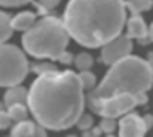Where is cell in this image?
<instances>
[{"label":"cell","instance_id":"52a82bcc","mask_svg":"<svg viewBox=\"0 0 153 137\" xmlns=\"http://www.w3.org/2000/svg\"><path fill=\"white\" fill-rule=\"evenodd\" d=\"M131 49H133V43H131V38L128 34H121L117 36L115 40H112L110 43H106L103 49H101V56H99V61L112 67L115 65L117 61L131 56Z\"/></svg>","mask_w":153,"mask_h":137},{"label":"cell","instance_id":"7a4b0ae2","mask_svg":"<svg viewBox=\"0 0 153 137\" xmlns=\"http://www.w3.org/2000/svg\"><path fill=\"white\" fill-rule=\"evenodd\" d=\"M63 22L79 45L103 49L126 27V4L124 0H68Z\"/></svg>","mask_w":153,"mask_h":137},{"label":"cell","instance_id":"9c48e42d","mask_svg":"<svg viewBox=\"0 0 153 137\" xmlns=\"http://www.w3.org/2000/svg\"><path fill=\"white\" fill-rule=\"evenodd\" d=\"M126 34L130 38H137L140 45H148L151 43L149 38V27L146 25L142 16H130L126 22Z\"/></svg>","mask_w":153,"mask_h":137},{"label":"cell","instance_id":"4fadbf2b","mask_svg":"<svg viewBox=\"0 0 153 137\" xmlns=\"http://www.w3.org/2000/svg\"><path fill=\"white\" fill-rule=\"evenodd\" d=\"M153 7V0H126V9L131 13V16H140L142 11H148Z\"/></svg>","mask_w":153,"mask_h":137},{"label":"cell","instance_id":"484cf974","mask_svg":"<svg viewBox=\"0 0 153 137\" xmlns=\"http://www.w3.org/2000/svg\"><path fill=\"white\" fill-rule=\"evenodd\" d=\"M146 61L149 63V67H151V71H153V52H149V54H148V58H146Z\"/></svg>","mask_w":153,"mask_h":137},{"label":"cell","instance_id":"30bf717a","mask_svg":"<svg viewBox=\"0 0 153 137\" xmlns=\"http://www.w3.org/2000/svg\"><path fill=\"white\" fill-rule=\"evenodd\" d=\"M9 137H47V133H45V128L40 123L27 119L24 123L13 124Z\"/></svg>","mask_w":153,"mask_h":137},{"label":"cell","instance_id":"e0dca14e","mask_svg":"<svg viewBox=\"0 0 153 137\" xmlns=\"http://www.w3.org/2000/svg\"><path fill=\"white\" fill-rule=\"evenodd\" d=\"M7 112H9L11 119H13V124L27 121V105H15V106L7 108Z\"/></svg>","mask_w":153,"mask_h":137},{"label":"cell","instance_id":"f546056e","mask_svg":"<svg viewBox=\"0 0 153 137\" xmlns=\"http://www.w3.org/2000/svg\"><path fill=\"white\" fill-rule=\"evenodd\" d=\"M92 137H94V135H92Z\"/></svg>","mask_w":153,"mask_h":137},{"label":"cell","instance_id":"277c9868","mask_svg":"<svg viewBox=\"0 0 153 137\" xmlns=\"http://www.w3.org/2000/svg\"><path fill=\"white\" fill-rule=\"evenodd\" d=\"M68 31L65 27L63 18L58 16H42L33 29L24 33L22 47L27 54L38 60H59V56L67 51Z\"/></svg>","mask_w":153,"mask_h":137},{"label":"cell","instance_id":"2e32d148","mask_svg":"<svg viewBox=\"0 0 153 137\" xmlns=\"http://www.w3.org/2000/svg\"><path fill=\"white\" fill-rule=\"evenodd\" d=\"M31 72H34L38 76H43V74L58 72V68H56L54 63H49V61H34V63H31Z\"/></svg>","mask_w":153,"mask_h":137},{"label":"cell","instance_id":"6da1fadb","mask_svg":"<svg viewBox=\"0 0 153 137\" xmlns=\"http://www.w3.org/2000/svg\"><path fill=\"white\" fill-rule=\"evenodd\" d=\"M85 87L79 74L58 71L38 76L29 89V110L49 130H67L85 114Z\"/></svg>","mask_w":153,"mask_h":137},{"label":"cell","instance_id":"83f0119b","mask_svg":"<svg viewBox=\"0 0 153 137\" xmlns=\"http://www.w3.org/2000/svg\"><path fill=\"white\" fill-rule=\"evenodd\" d=\"M106 137H115V135H114V133H110V135H106Z\"/></svg>","mask_w":153,"mask_h":137},{"label":"cell","instance_id":"4316f807","mask_svg":"<svg viewBox=\"0 0 153 137\" xmlns=\"http://www.w3.org/2000/svg\"><path fill=\"white\" fill-rule=\"evenodd\" d=\"M149 38H151V42H153V22H151V25H149Z\"/></svg>","mask_w":153,"mask_h":137},{"label":"cell","instance_id":"ac0fdd59","mask_svg":"<svg viewBox=\"0 0 153 137\" xmlns=\"http://www.w3.org/2000/svg\"><path fill=\"white\" fill-rule=\"evenodd\" d=\"M33 4L36 6V9L40 11V15H42V16H49V13H51L52 9H56V7H58L59 0H34Z\"/></svg>","mask_w":153,"mask_h":137},{"label":"cell","instance_id":"44dd1931","mask_svg":"<svg viewBox=\"0 0 153 137\" xmlns=\"http://www.w3.org/2000/svg\"><path fill=\"white\" fill-rule=\"evenodd\" d=\"M99 126L103 128V132L105 133H114V130H115V119H101V123H99Z\"/></svg>","mask_w":153,"mask_h":137},{"label":"cell","instance_id":"d4e9b609","mask_svg":"<svg viewBox=\"0 0 153 137\" xmlns=\"http://www.w3.org/2000/svg\"><path fill=\"white\" fill-rule=\"evenodd\" d=\"M135 98H137V103H139V105H146V103H148V96H146V92H140V94H137Z\"/></svg>","mask_w":153,"mask_h":137},{"label":"cell","instance_id":"9a60e30c","mask_svg":"<svg viewBox=\"0 0 153 137\" xmlns=\"http://www.w3.org/2000/svg\"><path fill=\"white\" fill-rule=\"evenodd\" d=\"M94 65V58L88 54V52H81V54H78L76 56V60H74V67L78 68L79 72H87V71H90V67Z\"/></svg>","mask_w":153,"mask_h":137},{"label":"cell","instance_id":"d6986e66","mask_svg":"<svg viewBox=\"0 0 153 137\" xmlns=\"http://www.w3.org/2000/svg\"><path fill=\"white\" fill-rule=\"evenodd\" d=\"M79 80H81V83H83V87H85V90H94L97 85H96V74H92L90 71H87V72H79Z\"/></svg>","mask_w":153,"mask_h":137},{"label":"cell","instance_id":"7c38bea8","mask_svg":"<svg viewBox=\"0 0 153 137\" xmlns=\"http://www.w3.org/2000/svg\"><path fill=\"white\" fill-rule=\"evenodd\" d=\"M34 24H36V15L31 13V11H22V13H18V15L13 18V27H15V31H24V33H27L29 29L34 27Z\"/></svg>","mask_w":153,"mask_h":137},{"label":"cell","instance_id":"ffe728a7","mask_svg":"<svg viewBox=\"0 0 153 137\" xmlns=\"http://www.w3.org/2000/svg\"><path fill=\"white\" fill-rule=\"evenodd\" d=\"M92 124H94L92 115H90V114H83L81 119L78 121V124H76V126H78L81 132H90V130H92Z\"/></svg>","mask_w":153,"mask_h":137},{"label":"cell","instance_id":"ba28073f","mask_svg":"<svg viewBox=\"0 0 153 137\" xmlns=\"http://www.w3.org/2000/svg\"><path fill=\"white\" fill-rule=\"evenodd\" d=\"M117 128H119V137H144L149 126L142 115L130 112L124 117H121Z\"/></svg>","mask_w":153,"mask_h":137},{"label":"cell","instance_id":"7402d4cb","mask_svg":"<svg viewBox=\"0 0 153 137\" xmlns=\"http://www.w3.org/2000/svg\"><path fill=\"white\" fill-rule=\"evenodd\" d=\"M29 2H34V0H0V4L4 7H18V6L29 4Z\"/></svg>","mask_w":153,"mask_h":137},{"label":"cell","instance_id":"cb8c5ba5","mask_svg":"<svg viewBox=\"0 0 153 137\" xmlns=\"http://www.w3.org/2000/svg\"><path fill=\"white\" fill-rule=\"evenodd\" d=\"M74 60H76V58H72V54H70L68 51H65V52L59 56V60H58V61H59V63H63V65H70V63H74Z\"/></svg>","mask_w":153,"mask_h":137},{"label":"cell","instance_id":"5bb4252c","mask_svg":"<svg viewBox=\"0 0 153 137\" xmlns=\"http://www.w3.org/2000/svg\"><path fill=\"white\" fill-rule=\"evenodd\" d=\"M0 29H2V43H7L11 34L15 33L13 27V18L7 13H0Z\"/></svg>","mask_w":153,"mask_h":137},{"label":"cell","instance_id":"3957f363","mask_svg":"<svg viewBox=\"0 0 153 137\" xmlns=\"http://www.w3.org/2000/svg\"><path fill=\"white\" fill-rule=\"evenodd\" d=\"M151 87H153V71L149 63L139 56H128L112 65L103 81L87 94V106L94 114H97L101 101L119 94L137 96L140 92H148Z\"/></svg>","mask_w":153,"mask_h":137},{"label":"cell","instance_id":"8fae6325","mask_svg":"<svg viewBox=\"0 0 153 137\" xmlns=\"http://www.w3.org/2000/svg\"><path fill=\"white\" fill-rule=\"evenodd\" d=\"M15 105H27L29 106V90L24 89L22 85L7 89V92L4 96V106H6V110L11 108V106H15Z\"/></svg>","mask_w":153,"mask_h":137},{"label":"cell","instance_id":"8992f818","mask_svg":"<svg viewBox=\"0 0 153 137\" xmlns=\"http://www.w3.org/2000/svg\"><path fill=\"white\" fill-rule=\"evenodd\" d=\"M137 98L131 94H119L114 98H108L105 101H101L97 114L101 115V119H117V117H124L126 114H130L135 106H137Z\"/></svg>","mask_w":153,"mask_h":137},{"label":"cell","instance_id":"5b68a950","mask_svg":"<svg viewBox=\"0 0 153 137\" xmlns=\"http://www.w3.org/2000/svg\"><path fill=\"white\" fill-rule=\"evenodd\" d=\"M29 68L31 65L18 47L11 43H2V49H0V85L7 89L20 85L29 74Z\"/></svg>","mask_w":153,"mask_h":137},{"label":"cell","instance_id":"603a6c76","mask_svg":"<svg viewBox=\"0 0 153 137\" xmlns=\"http://www.w3.org/2000/svg\"><path fill=\"white\" fill-rule=\"evenodd\" d=\"M11 123H13V119H11V115H9L7 110H2V112H0V128L6 130V128H9Z\"/></svg>","mask_w":153,"mask_h":137},{"label":"cell","instance_id":"f1b7e54d","mask_svg":"<svg viewBox=\"0 0 153 137\" xmlns=\"http://www.w3.org/2000/svg\"><path fill=\"white\" fill-rule=\"evenodd\" d=\"M67 137H76V135H67Z\"/></svg>","mask_w":153,"mask_h":137}]
</instances>
